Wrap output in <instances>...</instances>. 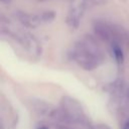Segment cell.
<instances>
[{
	"instance_id": "5b68a950",
	"label": "cell",
	"mask_w": 129,
	"mask_h": 129,
	"mask_svg": "<svg viewBox=\"0 0 129 129\" xmlns=\"http://www.w3.org/2000/svg\"><path fill=\"white\" fill-rule=\"evenodd\" d=\"M94 129H111L110 127H108L107 125L105 124H99V125H96L94 127Z\"/></svg>"
},
{
	"instance_id": "277c9868",
	"label": "cell",
	"mask_w": 129,
	"mask_h": 129,
	"mask_svg": "<svg viewBox=\"0 0 129 129\" xmlns=\"http://www.w3.org/2000/svg\"><path fill=\"white\" fill-rule=\"evenodd\" d=\"M112 50H113V53H114L115 58L117 59V61L121 62L123 60V52H122V49H121L120 45L117 42L112 43Z\"/></svg>"
},
{
	"instance_id": "7a4b0ae2",
	"label": "cell",
	"mask_w": 129,
	"mask_h": 129,
	"mask_svg": "<svg viewBox=\"0 0 129 129\" xmlns=\"http://www.w3.org/2000/svg\"><path fill=\"white\" fill-rule=\"evenodd\" d=\"M61 107L63 110V115L67 119L79 124H85L87 122V117L81 105L76 100L70 97H64L61 101Z\"/></svg>"
},
{
	"instance_id": "8992f818",
	"label": "cell",
	"mask_w": 129,
	"mask_h": 129,
	"mask_svg": "<svg viewBox=\"0 0 129 129\" xmlns=\"http://www.w3.org/2000/svg\"><path fill=\"white\" fill-rule=\"evenodd\" d=\"M124 129H129V120L126 122V124H125V126H124Z\"/></svg>"
},
{
	"instance_id": "52a82bcc",
	"label": "cell",
	"mask_w": 129,
	"mask_h": 129,
	"mask_svg": "<svg viewBox=\"0 0 129 129\" xmlns=\"http://www.w3.org/2000/svg\"><path fill=\"white\" fill-rule=\"evenodd\" d=\"M37 129H47V128L44 127V126H42V127H39V128H37Z\"/></svg>"
},
{
	"instance_id": "3957f363",
	"label": "cell",
	"mask_w": 129,
	"mask_h": 129,
	"mask_svg": "<svg viewBox=\"0 0 129 129\" xmlns=\"http://www.w3.org/2000/svg\"><path fill=\"white\" fill-rule=\"evenodd\" d=\"M84 9H85V0H75L73 2L67 18L68 23L71 26L73 27L78 26L81 17L84 13Z\"/></svg>"
},
{
	"instance_id": "6da1fadb",
	"label": "cell",
	"mask_w": 129,
	"mask_h": 129,
	"mask_svg": "<svg viewBox=\"0 0 129 129\" xmlns=\"http://www.w3.org/2000/svg\"><path fill=\"white\" fill-rule=\"evenodd\" d=\"M71 54L72 58L85 70H94L105 60L101 47L91 36L84 37L76 42Z\"/></svg>"
}]
</instances>
